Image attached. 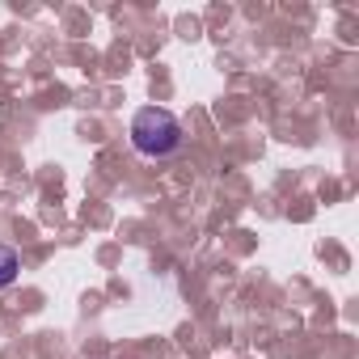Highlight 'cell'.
Instances as JSON below:
<instances>
[{"label": "cell", "instance_id": "2", "mask_svg": "<svg viewBox=\"0 0 359 359\" xmlns=\"http://www.w3.org/2000/svg\"><path fill=\"white\" fill-rule=\"evenodd\" d=\"M18 271H22L18 250H13V245H0V287H9V283L18 279Z\"/></svg>", "mask_w": 359, "mask_h": 359}, {"label": "cell", "instance_id": "1", "mask_svg": "<svg viewBox=\"0 0 359 359\" xmlns=\"http://www.w3.org/2000/svg\"><path fill=\"white\" fill-rule=\"evenodd\" d=\"M131 144H135L140 156L165 161V156H173V152H182L187 131H182V123H177V114H169L165 106H144V110H135V118H131Z\"/></svg>", "mask_w": 359, "mask_h": 359}]
</instances>
